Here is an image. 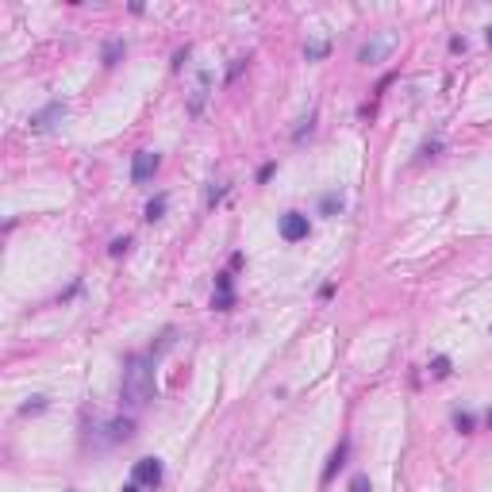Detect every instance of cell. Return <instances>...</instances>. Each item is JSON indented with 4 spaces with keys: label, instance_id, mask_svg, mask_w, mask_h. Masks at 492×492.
<instances>
[{
    "label": "cell",
    "instance_id": "5",
    "mask_svg": "<svg viewBox=\"0 0 492 492\" xmlns=\"http://www.w3.org/2000/svg\"><path fill=\"white\" fill-rule=\"evenodd\" d=\"M392 50V35H381V39H373V43H365L362 50H358V62H377L381 58V54H389Z\"/></svg>",
    "mask_w": 492,
    "mask_h": 492
},
{
    "label": "cell",
    "instance_id": "10",
    "mask_svg": "<svg viewBox=\"0 0 492 492\" xmlns=\"http://www.w3.org/2000/svg\"><path fill=\"white\" fill-rule=\"evenodd\" d=\"M131 434V419H123V423H112V439H127Z\"/></svg>",
    "mask_w": 492,
    "mask_h": 492
},
{
    "label": "cell",
    "instance_id": "6",
    "mask_svg": "<svg viewBox=\"0 0 492 492\" xmlns=\"http://www.w3.org/2000/svg\"><path fill=\"white\" fill-rule=\"evenodd\" d=\"M208 85H212V73H200V77H196V89H193V100H188V108H193V112H200V108H204Z\"/></svg>",
    "mask_w": 492,
    "mask_h": 492
},
{
    "label": "cell",
    "instance_id": "1",
    "mask_svg": "<svg viewBox=\"0 0 492 492\" xmlns=\"http://www.w3.org/2000/svg\"><path fill=\"white\" fill-rule=\"evenodd\" d=\"M123 408L127 412H139L143 404L154 396V362L146 354H131L127 365H123Z\"/></svg>",
    "mask_w": 492,
    "mask_h": 492
},
{
    "label": "cell",
    "instance_id": "18",
    "mask_svg": "<svg viewBox=\"0 0 492 492\" xmlns=\"http://www.w3.org/2000/svg\"><path fill=\"white\" fill-rule=\"evenodd\" d=\"M488 427H492V412H488Z\"/></svg>",
    "mask_w": 492,
    "mask_h": 492
},
{
    "label": "cell",
    "instance_id": "4",
    "mask_svg": "<svg viewBox=\"0 0 492 492\" xmlns=\"http://www.w3.org/2000/svg\"><path fill=\"white\" fill-rule=\"evenodd\" d=\"M131 481H135V485H150V488H154L158 481H162V461H158V458H139L135 469H131Z\"/></svg>",
    "mask_w": 492,
    "mask_h": 492
},
{
    "label": "cell",
    "instance_id": "11",
    "mask_svg": "<svg viewBox=\"0 0 492 492\" xmlns=\"http://www.w3.org/2000/svg\"><path fill=\"white\" fill-rule=\"evenodd\" d=\"M431 373H434V377H446V373H450V362H446V358H434Z\"/></svg>",
    "mask_w": 492,
    "mask_h": 492
},
{
    "label": "cell",
    "instance_id": "3",
    "mask_svg": "<svg viewBox=\"0 0 492 492\" xmlns=\"http://www.w3.org/2000/svg\"><path fill=\"white\" fill-rule=\"evenodd\" d=\"M281 239H285V242L308 239V215L304 212H285V215H281Z\"/></svg>",
    "mask_w": 492,
    "mask_h": 492
},
{
    "label": "cell",
    "instance_id": "7",
    "mask_svg": "<svg viewBox=\"0 0 492 492\" xmlns=\"http://www.w3.org/2000/svg\"><path fill=\"white\" fill-rule=\"evenodd\" d=\"M62 112H65V104H50V108H46V112H39V116H35V119H31V127H35V131H43V127H50V119H58V116H62Z\"/></svg>",
    "mask_w": 492,
    "mask_h": 492
},
{
    "label": "cell",
    "instance_id": "12",
    "mask_svg": "<svg viewBox=\"0 0 492 492\" xmlns=\"http://www.w3.org/2000/svg\"><path fill=\"white\" fill-rule=\"evenodd\" d=\"M43 408H46V404H43V396H35V400H31V404H23L20 412H23V415H31V412H43Z\"/></svg>",
    "mask_w": 492,
    "mask_h": 492
},
{
    "label": "cell",
    "instance_id": "15",
    "mask_svg": "<svg viewBox=\"0 0 492 492\" xmlns=\"http://www.w3.org/2000/svg\"><path fill=\"white\" fill-rule=\"evenodd\" d=\"M338 208V196H323V212H335Z\"/></svg>",
    "mask_w": 492,
    "mask_h": 492
},
{
    "label": "cell",
    "instance_id": "13",
    "mask_svg": "<svg viewBox=\"0 0 492 492\" xmlns=\"http://www.w3.org/2000/svg\"><path fill=\"white\" fill-rule=\"evenodd\" d=\"M350 492H373V488H369L365 477H354V481H350Z\"/></svg>",
    "mask_w": 492,
    "mask_h": 492
},
{
    "label": "cell",
    "instance_id": "17",
    "mask_svg": "<svg viewBox=\"0 0 492 492\" xmlns=\"http://www.w3.org/2000/svg\"><path fill=\"white\" fill-rule=\"evenodd\" d=\"M488 46H492V27H488Z\"/></svg>",
    "mask_w": 492,
    "mask_h": 492
},
{
    "label": "cell",
    "instance_id": "2",
    "mask_svg": "<svg viewBox=\"0 0 492 492\" xmlns=\"http://www.w3.org/2000/svg\"><path fill=\"white\" fill-rule=\"evenodd\" d=\"M158 166H162V158H158L154 150H139V154H135V162H131V181H135V185L154 181Z\"/></svg>",
    "mask_w": 492,
    "mask_h": 492
},
{
    "label": "cell",
    "instance_id": "9",
    "mask_svg": "<svg viewBox=\"0 0 492 492\" xmlns=\"http://www.w3.org/2000/svg\"><path fill=\"white\" fill-rule=\"evenodd\" d=\"M162 212H166V196H154V200L146 204V220H150V223L162 220Z\"/></svg>",
    "mask_w": 492,
    "mask_h": 492
},
{
    "label": "cell",
    "instance_id": "8",
    "mask_svg": "<svg viewBox=\"0 0 492 492\" xmlns=\"http://www.w3.org/2000/svg\"><path fill=\"white\" fill-rule=\"evenodd\" d=\"M343 461H346V442H343V446H338L335 454H331V461H327V469H323V477L331 481V477H335V473H338V466H343Z\"/></svg>",
    "mask_w": 492,
    "mask_h": 492
},
{
    "label": "cell",
    "instance_id": "16",
    "mask_svg": "<svg viewBox=\"0 0 492 492\" xmlns=\"http://www.w3.org/2000/svg\"><path fill=\"white\" fill-rule=\"evenodd\" d=\"M139 488H143V485H135V481H131V485H127V488H123V492H139Z\"/></svg>",
    "mask_w": 492,
    "mask_h": 492
},
{
    "label": "cell",
    "instance_id": "14",
    "mask_svg": "<svg viewBox=\"0 0 492 492\" xmlns=\"http://www.w3.org/2000/svg\"><path fill=\"white\" fill-rule=\"evenodd\" d=\"M127 246H131V239H116V242H112V254H123Z\"/></svg>",
    "mask_w": 492,
    "mask_h": 492
}]
</instances>
